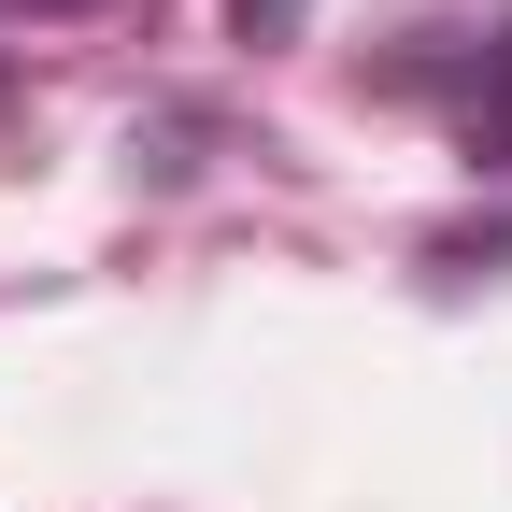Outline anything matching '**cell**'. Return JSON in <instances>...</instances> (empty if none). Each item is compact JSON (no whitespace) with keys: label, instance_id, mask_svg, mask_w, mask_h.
I'll return each instance as SVG.
<instances>
[{"label":"cell","instance_id":"cell-3","mask_svg":"<svg viewBox=\"0 0 512 512\" xmlns=\"http://www.w3.org/2000/svg\"><path fill=\"white\" fill-rule=\"evenodd\" d=\"M29 15H86V0H29Z\"/></svg>","mask_w":512,"mask_h":512},{"label":"cell","instance_id":"cell-1","mask_svg":"<svg viewBox=\"0 0 512 512\" xmlns=\"http://www.w3.org/2000/svg\"><path fill=\"white\" fill-rule=\"evenodd\" d=\"M470 157H498V171H512V29L484 43V86H470Z\"/></svg>","mask_w":512,"mask_h":512},{"label":"cell","instance_id":"cell-2","mask_svg":"<svg viewBox=\"0 0 512 512\" xmlns=\"http://www.w3.org/2000/svg\"><path fill=\"white\" fill-rule=\"evenodd\" d=\"M228 15H242V43H256V29H299V0H228Z\"/></svg>","mask_w":512,"mask_h":512}]
</instances>
